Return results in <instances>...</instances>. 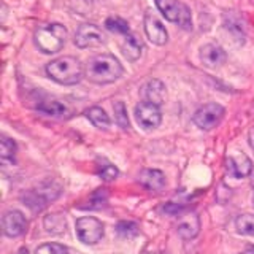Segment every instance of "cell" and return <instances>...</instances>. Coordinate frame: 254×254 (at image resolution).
Masks as SVG:
<instances>
[{"label": "cell", "mask_w": 254, "mask_h": 254, "mask_svg": "<svg viewBox=\"0 0 254 254\" xmlns=\"http://www.w3.org/2000/svg\"><path fill=\"white\" fill-rule=\"evenodd\" d=\"M86 78L94 84L115 83L124 73L121 62L113 54H97L87 61L84 67Z\"/></svg>", "instance_id": "1"}, {"label": "cell", "mask_w": 254, "mask_h": 254, "mask_svg": "<svg viewBox=\"0 0 254 254\" xmlns=\"http://www.w3.org/2000/svg\"><path fill=\"white\" fill-rule=\"evenodd\" d=\"M46 73L53 81L64 86H73L81 81V78L86 75L83 64L73 56H62L48 62Z\"/></svg>", "instance_id": "2"}, {"label": "cell", "mask_w": 254, "mask_h": 254, "mask_svg": "<svg viewBox=\"0 0 254 254\" xmlns=\"http://www.w3.org/2000/svg\"><path fill=\"white\" fill-rule=\"evenodd\" d=\"M67 42V29L59 22L43 24L35 30V45L45 54L61 51Z\"/></svg>", "instance_id": "3"}, {"label": "cell", "mask_w": 254, "mask_h": 254, "mask_svg": "<svg viewBox=\"0 0 254 254\" xmlns=\"http://www.w3.org/2000/svg\"><path fill=\"white\" fill-rule=\"evenodd\" d=\"M156 5L167 21L178 24L185 30L192 29V18H190V10L188 5L178 2V0H156Z\"/></svg>", "instance_id": "4"}, {"label": "cell", "mask_w": 254, "mask_h": 254, "mask_svg": "<svg viewBox=\"0 0 254 254\" xmlns=\"http://www.w3.org/2000/svg\"><path fill=\"white\" fill-rule=\"evenodd\" d=\"M224 113H226L224 107H221L216 102H210V103H205V105H202L195 111L192 116V121L198 129L211 130L216 126H219L222 118H224Z\"/></svg>", "instance_id": "5"}, {"label": "cell", "mask_w": 254, "mask_h": 254, "mask_svg": "<svg viewBox=\"0 0 254 254\" xmlns=\"http://www.w3.org/2000/svg\"><path fill=\"white\" fill-rule=\"evenodd\" d=\"M59 195V186L53 188V183H46L38 189H30L22 195L24 205H27L32 211H42L50 200H54Z\"/></svg>", "instance_id": "6"}, {"label": "cell", "mask_w": 254, "mask_h": 254, "mask_svg": "<svg viewBox=\"0 0 254 254\" xmlns=\"http://www.w3.org/2000/svg\"><path fill=\"white\" fill-rule=\"evenodd\" d=\"M76 235L84 245H95L103 238V224L94 216H83L76 219Z\"/></svg>", "instance_id": "7"}, {"label": "cell", "mask_w": 254, "mask_h": 254, "mask_svg": "<svg viewBox=\"0 0 254 254\" xmlns=\"http://www.w3.org/2000/svg\"><path fill=\"white\" fill-rule=\"evenodd\" d=\"M135 119L145 130H153L162 123V113L157 105L149 102H140L135 107Z\"/></svg>", "instance_id": "8"}, {"label": "cell", "mask_w": 254, "mask_h": 254, "mask_svg": "<svg viewBox=\"0 0 254 254\" xmlns=\"http://www.w3.org/2000/svg\"><path fill=\"white\" fill-rule=\"evenodd\" d=\"M105 42H107L105 34L102 32V29L94 26V24H81L75 32V45L78 48H81V50L100 46Z\"/></svg>", "instance_id": "9"}, {"label": "cell", "mask_w": 254, "mask_h": 254, "mask_svg": "<svg viewBox=\"0 0 254 254\" xmlns=\"http://www.w3.org/2000/svg\"><path fill=\"white\" fill-rule=\"evenodd\" d=\"M2 229L6 237H21L27 230V219L18 210H10L2 218Z\"/></svg>", "instance_id": "10"}, {"label": "cell", "mask_w": 254, "mask_h": 254, "mask_svg": "<svg viewBox=\"0 0 254 254\" xmlns=\"http://www.w3.org/2000/svg\"><path fill=\"white\" fill-rule=\"evenodd\" d=\"M143 26H145V34L149 38L151 43H154L157 46H162L167 43V40H169L167 29L162 24V21L159 18H156L154 14L146 13L145 19H143Z\"/></svg>", "instance_id": "11"}, {"label": "cell", "mask_w": 254, "mask_h": 254, "mask_svg": "<svg viewBox=\"0 0 254 254\" xmlns=\"http://www.w3.org/2000/svg\"><path fill=\"white\" fill-rule=\"evenodd\" d=\"M175 227H177V232L181 238L190 240V238L197 237L198 232H200V218L195 213H185L178 218V222Z\"/></svg>", "instance_id": "12"}, {"label": "cell", "mask_w": 254, "mask_h": 254, "mask_svg": "<svg viewBox=\"0 0 254 254\" xmlns=\"http://www.w3.org/2000/svg\"><path fill=\"white\" fill-rule=\"evenodd\" d=\"M227 170L235 178H246L253 172V161L243 153L230 154L227 157Z\"/></svg>", "instance_id": "13"}, {"label": "cell", "mask_w": 254, "mask_h": 254, "mask_svg": "<svg viewBox=\"0 0 254 254\" xmlns=\"http://www.w3.org/2000/svg\"><path fill=\"white\" fill-rule=\"evenodd\" d=\"M227 59V54L226 51L222 50L219 45H214V43H208L202 46L200 50V61L205 67L208 68H216V67H221L222 64L226 62Z\"/></svg>", "instance_id": "14"}, {"label": "cell", "mask_w": 254, "mask_h": 254, "mask_svg": "<svg viewBox=\"0 0 254 254\" xmlns=\"http://www.w3.org/2000/svg\"><path fill=\"white\" fill-rule=\"evenodd\" d=\"M141 95H143V102H149V103H154L157 107H161L164 103L165 84L161 79H149V81L141 87Z\"/></svg>", "instance_id": "15"}, {"label": "cell", "mask_w": 254, "mask_h": 254, "mask_svg": "<svg viewBox=\"0 0 254 254\" xmlns=\"http://www.w3.org/2000/svg\"><path fill=\"white\" fill-rule=\"evenodd\" d=\"M119 46H121V51L126 56V59L130 62L138 61L143 53V42L137 35L130 34V32L123 35V40H121V43H119Z\"/></svg>", "instance_id": "16"}, {"label": "cell", "mask_w": 254, "mask_h": 254, "mask_svg": "<svg viewBox=\"0 0 254 254\" xmlns=\"http://www.w3.org/2000/svg\"><path fill=\"white\" fill-rule=\"evenodd\" d=\"M138 183L148 190H162L165 186V175L156 169H145L138 175Z\"/></svg>", "instance_id": "17"}, {"label": "cell", "mask_w": 254, "mask_h": 254, "mask_svg": "<svg viewBox=\"0 0 254 254\" xmlns=\"http://www.w3.org/2000/svg\"><path fill=\"white\" fill-rule=\"evenodd\" d=\"M86 116L87 119L99 129H108L111 121H110V116L105 113V110H102L100 107H92L86 111Z\"/></svg>", "instance_id": "18"}, {"label": "cell", "mask_w": 254, "mask_h": 254, "mask_svg": "<svg viewBox=\"0 0 254 254\" xmlns=\"http://www.w3.org/2000/svg\"><path fill=\"white\" fill-rule=\"evenodd\" d=\"M235 229L242 235L254 237V214H240L235 219Z\"/></svg>", "instance_id": "19"}, {"label": "cell", "mask_w": 254, "mask_h": 254, "mask_svg": "<svg viewBox=\"0 0 254 254\" xmlns=\"http://www.w3.org/2000/svg\"><path fill=\"white\" fill-rule=\"evenodd\" d=\"M43 224H45V229L51 234H62V232H65V227H67L65 218L61 216V214H50V216L45 218Z\"/></svg>", "instance_id": "20"}, {"label": "cell", "mask_w": 254, "mask_h": 254, "mask_svg": "<svg viewBox=\"0 0 254 254\" xmlns=\"http://www.w3.org/2000/svg\"><path fill=\"white\" fill-rule=\"evenodd\" d=\"M105 27L116 35L129 34V24H127L123 18H118V16H111V18H108L105 21Z\"/></svg>", "instance_id": "21"}, {"label": "cell", "mask_w": 254, "mask_h": 254, "mask_svg": "<svg viewBox=\"0 0 254 254\" xmlns=\"http://www.w3.org/2000/svg\"><path fill=\"white\" fill-rule=\"evenodd\" d=\"M113 111H115V121H116V124L121 127L123 130L129 129L130 124H129V116H127V108L124 105V102H115Z\"/></svg>", "instance_id": "22"}, {"label": "cell", "mask_w": 254, "mask_h": 254, "mask_svg": "<svg viewBox=\"0 0 254 254\" xmlns=\"http://www.w3.org/2000/svg\"><path fill=\"white\" fill-rule=\"evenodd\" d=\"M38 110L42 111V113L48 115V116H62L67 111L65 105H62L61 102H56V100H50V102L40 103Z\"/></svg>", "instance_id": "23"}, {"label": "cell", "mask_w": 254, "mask_h": 254, "mask_svg": "<svg viewBox=\"0 0 254 254\" xmlns=\"http://www.w3.org/2000/svg\"><path fill=\"white\" fill-rule=\"evenodd\" d=\"M97 173H99V177L102 180H105V181H111V180H116V177L119 175L118 169L116 167L105 161V159H102V161H99V165H97Z\"/></svg>", "instance_id": "24"}, {"label": "cell", "mask_w": 254, "mask_h": 254, "mask_svg": "<svg viewBox=\"0 0 254 254\" xmlns=\"http://www.w3.org/2000/svg\"><path fill=\"white\" fill-rule=\"evenodd\" d=\"M107 192H105V189H99L97 192H94L89 198H87V205L81 206V208H102L103 205L107 203Z\"/></svg>", "instance_id": "25"}, {"label": "cell", "mask_w": 254, "mask_h": 254, "mask_svg": "<svg viewBox=\"0 0 254 254\" xmlns=\"http://www.w3.org/2000/svg\"><path fill=\"white\" fill-rule=\"evenodd\" d=\"M68 250L67 246H64L61 243H45L40 245L35 250V254H67Z\"/></svg>", "instance_id": "26"}, {"label": "cell", "mask_w": 254, "mask_h": 254, "mask_svg": "<svg viewBox=\"0 0 254 254\" xmlns=\"http://www.w3.org/2000/svg\"><path fill=\"white\" fill-rule=\"evenodd\" d=\"M16 143L8 138V137H2V140H0V156H2V159H11L16 153Z\"/></svg>", "instance_id": "27"}, {"label": "cell", "mask_w": 254, "mask_h": 254, "mask_svg": "<svg viewBox=\"0 0 254 254\" xmlns=\"http://www.w3.org/2000/svg\"><path fill=\"white\" fill-rule=\"evenodd\" d=\"M116 230H118V234H121L124 237H130V235H135L138 232V227L132 221H121L118 224Z\"/></svg>", "instance_id": "28"}, {"label": "cell", "mask_w": 254, "mask_h": 254, "mask_svg": "<svg viewBox=\"0 0 254 254\" xmlns=\"http://www.w3.org/2000/svg\"><path fill=\"white\" fill-rule=\"evenodd\" d=\"M248 141H250V146L254 148V126L250 129V133H248Z\"/></svg>", "instance_id": "29"}, {"label": "cell", "mask_w": 254, "mask_h": 254, "mask_svg": "<svg viewBox=\"0 0 254 254\" xmlns=\"http://www.w3.org/2000/svg\"><path fill=\"white\" fill-rule=\"evenodd\" d=\"M240 254H254V246H253V248H248V250L243 251V253H240Z\"/></svg>", "instance_id": "30"}, {"label": "cell", "mask_w": 254, "mask_h": 254, "mask_svg": "<svg viewBox=\"0 0 254 254\" xmlns=\"http://www.w3.org/2000/svg\"><path fill=\"white\" fill-rule=\"evenodd\" d=\"M253 205H254V195H253Z\"/></svg>", "instance_id": "31"}]
</instances>
